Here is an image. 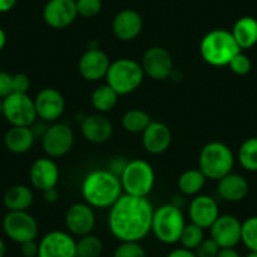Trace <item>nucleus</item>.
Listing matches in <instances>:
<instances>
[{"label":"nucleus","instance_id":"49530a36","mask_svg":"<svg viewBox=\"0 0 257 257\" xmlns=\"http://www.w3.org/2000/svg\"><path fill=\"white\" fill-rule=\"evenodd\" d=\"M7 44V33L2 27H0V52L3 51Z\"/></svg>","mask_w":257,"mask_h":257},{"label":"nucleus","instance_id":"37998d69","mask_svg":"<svg viewBox=\"0 0 257 257\" xmlns=\"http://www.w3.org/2000/svg\"><path fill=\"white\" fill-rule=\"evenodd\" d=\"M42 193H43L44 201L48 202V203H54L58 199V192H57L56 188H51V189H47Z\"/></svg>","mask_w":257,"mask_h":257},{"label":"nucleus","instance_id":"f3484780","mask_svg":"<svg viewBox=\"0 0 257 257\" xmlns=\"http://www.w3.org/2000/svg\"><path fill=\"white\" fill-rule=\"evenodd\" d=\"M110 64V58L102 49L88 48L78 61V72L86 81L97 82L106 77Z\"/></svg>","mask_w":257,"mask_h":257},{"label":"nucleus","instance_id":"bb28decb","mask_svg":"<svg viewBox=\"0 0 257 257\" xmlns=\"http://www.w3.org/2000/svg\"><path fill=\"white\" fill-rule=\"evenodd\" d=\"M118 97L120 96L117 95V92L111 88L107 83H105L93 90L91 95V105L98 113L110 112L117 105Z\"/></svg>","mask_w":257,"mask_h":257},{"label":"nucleus","instance_id":"5701e85b","mask_svg":"<svg viewBox=\"0 0 257 257\" xmlns=\"http://www.w3.org/2000/svg\"><path fill=\"white\" fill-rule=\"evenodd\" d=\"M217 193L222 199L227 202H239L248 193V183L237 173H229L219 180H217Z\"/></svg>","mask_w":257,"mask_h":257},{"label":"nucleus","instance_id":"58836bf2","mask_svg":"<svg viewBox=\"0 0 257 257\" xmlns=\"http://www.w3.org/2000/svg\"><path fill=\"white\" fill-rule=\"evenodd\" d=\"M31 80L26 73H17L13 76V92L28 93Z\"/></svg>","mask_w":257,"mask_h":257},{"label":"nucleus","instance_id":"4c0bfd02","mask_svg":"<svg viewBox=\"0 0 257 257\" xmlns=\"http://www.w3.org/2000/svg\"><path fill=\"white\" fill-rule=\"evenodd\" d=\"M13 93V75L0 71V98L8 97Z\"/></svg>","mask_w":257,"mask_h":257},{"label":"nucleus","instance_id":"9b49d317","mask_svg":"<svg viewBox=\"0 0 257 257\" xmlns=\"http://www.w3.org/2000/svg\"><path fill=\"white\" fill-rule=\"evenodd\" d=\"M143 71L145 76L154 81H165L170 78L174 71V61L168 49L160 46H153L143 54Z\"/></svg>","mask_w":257,"mask_h":257},{"label":"nucleus","instance_id":"2f4dec72","mask_svg":"<svg viewBox=\"0 0 257 257\" xmlns=\"http://www.w3.org/2000/svg\"><path fill=\"white\" fill-rule=\"evenodd\" d=\"M204 238H206L204 237V229L190 222V223L185 224L179 242L182 243V247L194 251Z\"/></svg>","mask_w":257,"mask_h":257},{"label":"nucleus","instance_id":"9d476101","mask_svg":"<svg viewBox=\"0 0 257 257\" xmlns=\"http://www.w3.org/2000/svg\"><path fill=\"white\" fill-rule=\"evenodd\" d=\"M75 143V134L70 125L56 122L46 128L42 135V148L52 159L62 158L71 152Z\"/></svg>","mask_w":257,"mask_h":257},{"label":"nucleus","instance_id":"79ce46f5","mask_svg":"<svg viewBox=\"0 0 257 257\" xmlns=\"http://www.w3.org/2000/svg\"><path fill=\"white\" fill-rule=\"evenodd\" d=\"M165 257H197V254L192 249H188L185 247H178V248L172 249Z\"/></svg>","mask_w":257,"mask_h":257},{"label":"nucleus","instance_id":"cd10ccee","mask_svg":"<svg viewBox=\"0 0 257 257\" xmlns=\"http://www.w3.org/2000/svg\"><path fill=\"white\" fill-rule=\"evenodd\" d=\"M206 175L201 169H188L180 174L178 179V188L185 196H197L206 184Z\"/></svg>","mask_w":257,"mask_h":257},{"label":"nucleus","instance_id":"473e14b6","mask_svg":"<svg viewBox=\"0 0 257 257\" xmlns=\"http://www.w3.org/2000/svg\"><path fill=\"white\" fill-rule=\"evenodd\" d=\"M241 242L249 251H257V216L242 222Z\"/></svg>","mask_w":257,"mask_h":257},{"label":"nucleus","instance_id":"6e6552de","mask_svg":"<svg viewBox=\"0 0 257 257\" xmlns=\"http://www.w3.org/2000/svg\"><path fill=\"white\" fill-rule=\"evenodd\" d=\"M3 116L12 126H32L38 118L33 98L17 92L3 100Z\"/></svg>","mask_w":257,"mask_h":257},{"label":"nucleus","instance_id":"0eeeda50","mask_svg":"<svg viewBox=\"0 0 257 257\" xmlns=\"http://www.w3.org/2000/svg\"><path fill=\"white\" fill-rule=\"evenodd\" d=\"M120 182L125 194L148 197L155 184L154 168L144 159L128 160L120 175Z\"/></svg>","mask_w":257,"mask_h":257},{"label":"nucleus","instance_id":"c9c22d12","mask_svg":"<svg viewBox=\"0 0 257 257\" xmlns=\"http://www.w3.org/2000/svg\"><path fill=\"white\" fill-rule=\"evenodd\" d=\"M228 67L234 75L244 76L251 71L252 63L251 61H249L248 57H247L244 53H242L241 51L231 59V62L228 63Z\"/></svg>","mask_w":257,"mask_h":257},{"label":"nucleus","instance_id":"a19ab883","mask_svg":"<svg viewBox=\"0 0 257 257\" xmlns=\"http://www.w3.org/2000/svg\"><path fill=\"white\" fill-rule=\"evenodd\" d=\"M39 244L37 243L36 239L33 241H27L21 244V252L23 257H38Z\"/></svg>","mask_w":257,"mask_h":257},{"label":"nucleus","instance_id":"ea45409f","mask_svg":"<svg viewBox=\"0 0 257 257\" xmlns=\"http://www.w3.org/2000/svg\"><path fill=\"white\" fill-rule=\"evenodd\" d=\"M127 162H128V160H126L125 158H121V157L113 158V159L111 160L110 163H108V169L107 170H110L112 174H115L116 177L120 178V175L122 174V172H123V169H125Z\"/></svg>","mask_w":257,"mask_h":257},{"label":"nucleus","instance_id":"6ab92c4d","mask_svg":"<svg viewBox=\"0 0 257 257\" xmlns=\"http://www.w3.org/2000/svg\"><path fill=\"white\" fill-rule=\"evenodd\" d=\"M144 27L142 16L134 9L118 12L112 21V33L118 41L130 42L140 36Z\"/></svg>","mask_w":257,"mask_h":257},{"label":"nucleus","instance_id":"8fccbe9b","mask_svg":"<svg viewBox=\"0 0 257 257\" xmlns=\"http://www.w3.org/2000/svg\"><path fill=\"white\" fill-rule=\"evenodd\" d=\"M3 115V98H0V116Z\"/></svg>","mask_w":257,"mask_h":257},{"label":"nucleus","instance_id":"c85d7f7f","mask_svg":"<svg viewBox=\"0 0 257 257\" xmlns=\"http://www.w3.org/2000/svg\"><path fill=\"white\" fill-rule=\"evenodd\" d=\"M150 122L152 120H150L149 113L142 108H132L126 111L121 120L123 130L130 134H143Z\"/></svg>","mask_w":257,"mask_h":257},{"label":"nucleus","instance_id":"e433bc0d","mask_svg":"<svg viewBox=\"0 0 257 257\" xmlns=\"http://www.w3.org/2000/svg\"><path fill=\"white\" fill-rule=\"evenodd\" d=\"M221 247L209 237V238H204L201 242L198 247L194 249L197 257H217Z\"/></svg>","mask_w":257,"mask_h":257},{"label":"nucleus","instance_id":"a211bd4d","mask_svg":"<svg viewBox=\"0 0 257 257\" xmlns=\"http://www.w3.org/2000/svg\"><path fill=\"white\" fill-rule=\"evenodd\" d=\"M190 222L203 229L211 228L219 217V207L216 199L207 194H197L189 204Z\"/></svg>","mask_w":257,"mask_h":257},{"label":"nucleus","instance_id":"c03bdc74","mask_svg":"<svg viewBox=\"0 0 257 257\" xmlns=\"http://www.w3.org/2000/svg\"><path fill=\"white\" fill-rule=\"evenodd\" d=\"M18 0H0V13H8L17 6Z\"/></svg>","mask_w":257,"mask_h":257},{"label":"nucleus","instance_id":"a878e982","mask_svg":"<svg viewBox=\"0 0 257 257\" xmlns=\"http://www.w3.org/2000/svg\"><path fill=\"white\" fill-rule=\"evenodd\" d=\"M239 49H249L257 44V19L242 17L234 23L231 31Z\"/></svg>","mask_w":257,"mask_h":257},{"label":"nucleus","instance_id":"aec40b11","mask_svg":"<svg viewBox=\"0 0 257 257\" xmlns=\"http://www.w3.org/2000/svg\"><path fill=\"white\" fill-rule=\"evenodd\" d=\"M142 135L143 147L149 154H163L172 144L173 137L169 126L160 121H152Z\"/></svg>","mask_w":257,"mask_h":257},{"label":"nucleus","instance_id":"4be33fe9","mask_svg":"<svg viewBox=\"0 0 257 257\" xmlns=\"http://www.w3.org/2000/svg\"><path fill=\"white\" fill-rule=\"evenodd\" d=\"M29 178L32 185L41 192L56 188L59 180L58 165L49 157L39 158L32 164Z\"/></svg>","mask_w":257,"mask_h":257},{"label":"nucleus","instance_id":"ddd939ff","mask_svg":"<svg viewBox=\"0 0 257 257\" xmlns=\"http://www.w3.org/2000/svg\"><path fill=\"white\" fill-rule=\"evenodd\" d=\"M64 224L72 236L82 237L92 233L96 224L95 211L86 202L72 204L64 214Z\"/></svg>","mask_w":257,"mask_h":257},{"label":"nucleus","instance_id":"423d86ee","mask_svg":"<svg viewBox=\"0 0 257 257\" xmlns=\"http://www.w3.org/2000/svg\"><path fill=\"white\" fill-rule=\"evenodd\" d=\"M199 169L207 179L219 180L233 169L234 157L231 148L219 142H211L199 153Z\"/></svg>","mask_w":257,"mask_h":257},{"label":"nucleus","instance_id":"dca6fc26","mask_svg":"<svg viewBox=\"0 0 257 257\" xmlns=\"http://www.w3.org/2000/svg\"><path fill=\"white\" fill-rule=\"evenodd\" d=\"M33 100L37 116L46 122H54L58 120L66 108L63 95L56 88H43L37 93Z\"/></svg>","mask_w":257,"mask_h":257},{"label":"nucleus","instance_id":"f03ea898","mask_svg":"<svg viewBox=\"0 0 257 257\" xmlns=\"http://www.w3.org/2000/svg\"><path fill=\"white\" fill-rule=\"evenodd\" d=\"M120 178L107 169H96L88 173L81 185V193L92 208H110L122 196Z\"/></svg>","mask_w":257,"mask_h":257},{"label":"nucleus","instance_id":"f704fd0d","mask_svg":"<svg viewBox=\"0 0 257 257\" xmlns=\"http://www.w3.org/2000/svg\"><path fill=\"white\" fill-rule=\"evenodd\" d=\"M76 8L82 18H93L102 11V0H76Z\"/></svg>","mask_w":257,"mask_h":257},{"label":"nucleus","instance_id":"20e7f679","mask_svg":"<svg viewBox=\"0 0 257 257\" xmlns=\"http://www.w3.org/2000/svg\"><path fill=\"white\" fill-rule=\"evenodd\" d=\"M144 77L145 73L139 62L132 58H118L111 62L105 80L118 96H123L138 90Z\"/></svg>","mask_w":257,"mask_h":257},{"label":"nucleus","instance_id":"b1692460","mask_svg":"<svg viewBox=\"0 0 257 257\" xmlns=\"http://www.w3.org/2000/svg\"><path fill=\"white\" fill-rule=\"evenodd\" d=\"M36 134L31 126H12L4 135V144L14 154H24L33 148Z\"/></svg>","mask_w":257,"mask_h":257},{"label":"nucleus","instance_id":"de8ad7c7","mask_svg":"<svg viewBox=\"0 0 257 257\" xmlns=\"http://www.w3.org/2000/svg\"><path fill=\"white\" fill-rule=\"evenodd\" d=\"M6 252H7V247L6 243L2 238H0V257H6Z\"/></svg>","mask_w":257,"mask_h":257},{"label":"nucleus","instance_id":"2eb2a0df","mask_svg":"<svg viewBox=\"0 0 257 257\" xmlns=\"http://www.w3.org/2000/svg\"><path fill=\"white\" fill-rule=\"evenodd\" d=\"M242 222L231 214H219L211 226V238L221 248H233L241 242Z\"/></svg>","mask_w":257,"mask_h":257},{"label":"nucleus","instance_id":"393cba45","mask_svg":"<svg viewBox=\"0 0 257 257\" xmlns=\"http://www.w3.org/2000/svg\"><path fill=\"white\" fill-rule=\"evenodd\" d=\"M33 190L24 184L12 185L6 190L3 197V203L8 212L27 211L33 204Z\"/></svg>","mask_w":257,"mask_h":257},{"label":"nucleus","instance_id":"1a4fd4ad","mask_svg":"<svg viewBox=\"0 0 257 257\" xmlns=\"http://www.w3.org/2000/svg\"><path fill=\"white\" fill-rule=\"evenodd\" d=\"M3 231L9 239L22 244L37 238L39 226L37 219L27 211L8 212L3 219Z\"/></svg>","mask_w":257,"mask_h":257},{"label":"nucleus","instance_id":"f257e3e1","mask_svg":"<svg viewBox=\"0 0 257 257\" xmlns=\"http://www.w3.org/2000/svg\"><path fill=\"white\" fill-rule=\"evenodd\" d=\"M154 207L148 197L122 194L110 207L107 226L120 242H140L152 232Z\"/></svg>","mask_w":257,"mask_h":257},{"label":"nucleus","instance_id":"a18cd8bd","mask_svg":"<svg viewBox=\"0 0 257 257\" xmlns=\"http://www.w3.org/2000/svg\"><path fill=\"white\" fill-rule=\"evenodd\" d=\"M217 257H241V254L233 247V248H221Z\"/></svg>","mask_w":257,"mask_h":257},{"label":"nucleus","instance_id":"09e8293b","mask_svg":"<svg viewBox=\"0 0 257 257\" xmlns=\"http://www.w3.org/2000/svg\"><path fill=\"white\" fill-rule=\"evenodd\" d=\"M244 257H257V251H249Z\"/></svg>","mask_w":257,"mask_h":257},{"label":"nucleus","instance_id":"c756f323","mask_svg":"<svg viewBox=\"0 0 257 257\" xmlns=\"http://www.w3.org/2000/svg\"><path fill=\"white\" fill-rule=\"evenodd\" d=\"M103 251V243L96 234L88 233L78 237L76 241V253L77 257H100Z\"/></svg>","mask_w":257,"mask_h":257},{"label":"nucleus","instance_id":"4468645a","mask_svg":"<svg viewBox=\"0 0 257 257\" xmlns=\"http://www.w3.org/2000/svg\"><path fill=\"white\" fill-rule=\"evenodd\" d=\"M77 17L76 0H48L43 8V21L53 29L67 28Z\"/></svg>","mask_w":257,"mask_h":257},{"label":"nucleus","instance_id":"f8f14e48","mask_svg":"<svg viewBox=\"0 0 257 257\" xmlns=\"http://www.w3.org/2000/svg\"><path fill=\"white\" fill-rule=\"evenodd\" d=\"M38 257H77L76 239L68 232H48L39 241Z\"/></svg>","mask_w":257,"mask_h":257},{"label":"nucleus","instance_id":"72a5a7b5","mask_svg":"<svg viewBox=\"0 0 257 257\" xmlns=\"http://www.w3.org/2000/svg\"><path fill=\"white\" fill-rule=\"evenodd\" d=\"M112 257H147V251L140 242H120Z\"/></svg>","mask_w":257,"mask_h":257},{"label":"nucleus","instance_id":"39448f33","mask_svg":"<svg viewBox=\"0 0 257 257\" xmlns=\"http://www.w3.org/2000/svg\"><path fill=\"white\" fill-rule=\"evenodd\" d=\"M185 218L182 209L174 204H163L154 209L152 232L155 238L164 244L178 243L185 227Z\"/></svg>","mask_w":257,"mask_h":257},{"label":"nucleus","instance_id":"7c9ffc66","mask_svg":"<svg viewBox=\"0 0 257 257\" xmlns=\"http://www.w3.org/2000/svg\"><path fill=\"white\" fill-rule=\"evenodd\" d=\"M238 162L247 172H257V138L242 143L238 150Z\"/></svg>","mask_w":257,"mask_h":257},{"label":"nucleus","instance_id":"412c9836","mask_svg":"<svg viewBox=\"0 0 257 257\" xmlns=\"http://www.w3.org/2000/svg\"><path fill=\"white\" fill-rule=\"evenodd\" d=\"M81 134L91 144H103L113 134V125L103 113H91L81 122Z\"/></svg>","mask_w":257,"mask_h":257},{"label":"nucleus","instance_id":"7ed1b4c3","mask_svg":"<svg viewBox=\"0 0 257 257\" xmlns=\"http://www.w3.org/2000/svg\"><path fill=\"white\" fill-rule=\"evenodd\" d=\"M202 58L214 67L228 66L231 59L241 52L231 32L226 29H213L202 38L199 43Z\"/></svg>","mask_w":257,"mask_h":257}]
</instances>
